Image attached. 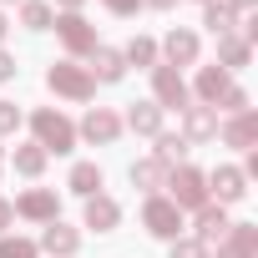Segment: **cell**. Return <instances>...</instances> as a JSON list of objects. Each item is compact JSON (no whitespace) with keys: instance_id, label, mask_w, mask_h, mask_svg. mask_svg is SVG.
<instances>
[{"instance_id":"1","label":"cell","mask_w":258,"mask_h":258,"mask_svg":"<svg viewBox=\"0 0 258 258\" xmlns=\"http://www.w3.org/2000/svg\"><path fill=\"white\" fill-rule=\"evenodd\" d=\"M31 126H36V142L46 147V157H51V152H71V147H76V126H71L56 106L31 111Z\"/></svg>"},{"instance_id":"2","label":"cell","mask_w":258,"mask_h":258,"mask_svg":"<svg viewBox=\"0 0 258 258\" xmlns=\"http://www.w3.org/2000/svg\"><path fill=\"white\" fill-rule=\"evenodd\" d=\"M46 86H51L56 96H66V101H91V96H96L91 71H86V66H76V61H56V66L46 71Z\"/></svg>"},{"instance_id":"3","label":"cell","mask_w":258,"mask_h":258,"mask_svg":"<svg viewBox=\"0 0 258 258\" xmlns=\"http://www.w3.org/2000/svg\"><path fill=\"white\" fill-rule=\"evenodd\" d=\"M162 187H172V198H167V203H177V208H192V213H198V208L208 203V177H203L198 167H187V162H182V167H172Z\"/></svg>"},{"instance_id":"4","label":"cell","mask_w":258,"mask_h":258,"mask_svg":"<svg viewBox=\"0 0 258 258\" xmlns=\"http://www.w3.org/2000/svg\"><path fill=\"white\" fill-rule=\"evenodd\" d=\"M142 228H147L152 238H167V243H172V238H182V208L152 192V198L142 203Z\"/></svg>"},{"instance_id":"5","label":"cell","mask_w":258,"mask_h":258,"mask_svg":"<svg viewBox=\"0 0 258 258\" xmlns=\"http://www.w3.org/2000/svg\"><path fill=\"white\" fill-rule=\"evenodd\" d=\"M51 31L61 36V46H66L71 56H86V51H96V26H91L86 16H71V11H66V16H56V21H51Z\"/></svg>"},{"instance_id":"6","label":"cell","mask_w":258,"mask_h":258,"mask_svg":"<svg viewBox=\"0 0 258 258\" xmlns=\"http://www.w3.org/2000/svg\"><path fill=\"white\" fill-rule=\"evenodd\" d=\"M152 101L167 111V106H187V81H182V71L177 66H152Z\"/></svg>"},{"instance_id":"7","label":"cell","mask_w":258,"mask_h":258,"mask_svg":"<svg viewBox=\"0 0 258 258\" xmlns=\"http://www.w3.org/2000/svg\"><path fill=\"white\" fill-rule=\"evenodd\" d=\"M76 137H86V142H96V147H111L116 137H121V116L111 111V106H91L86 116H81V132Z\"/></svg>"},{"instance_id":"8","label":"cell","mask_w":258,"mask_h":258,"mask_svg":"<svg viewBox=\"0 0 258 258\" xmlns=\"http://www.w3.org/2000/svg\"><path fill=\"white\" fill-rule=\"evenodd\" d=\"M16 213L31 218V223H56V218H61V198H56L51 187H31V192L16 198Z\"/></svg>"},{"instance_id":"9","label":"cell","mask_w":258,"mask_h":258,"mask_svg":"<svg viewBox=\"0 0 258 258\" xmlns=\"http://www.w3.org/2000/svg\"><path fill=\"white\" fill-rule=\"evenodd\" d=\"M182 137L187 142H213L218 137V106H182Z\"/></svg>"},{"instance_id":"10","label":"cell","mask_w":258,"mask_h":258,"mask_svg":"<svg viewBox=\"0 0 258 258\" xmlns=\"http://www.w3.org/2000/svg\"><path fill=\"white\" fill-rule=\"evenodd\" d=\"M218 258H258V228L253 223H233L218 243Z\"/></svg>"},{"instance_id":"11","label":"cell","mask_w":258,"mask_h":258,"mask_svg":"<svg viewBox=\"0 0 258 258\" xmlns=\"http://www.w3.org/2000/svg\"><path fill=\"white\" fill-rule=\"evenodd\" d=\"M223 142H228V147H238V152H248V147L258 142V111H253V106L223 121Z\"/></svg>"},{"instance_id":"12","label":"cell","mask_w":258,"mask_h":258,"mask_svg":"<svg viewBox=\"0 0 258 258\" xmlns=\"http://www.w3.org/2000/svg\"><path fill=\"white\" fill-rule=\"evenodd\" d=\"M121 126H132L137 137H157V132H162V106H157V101H132Z\"/></svg>"},{"instance_id":"13","label":"cell","mask_w":258,"mask_h":258,"mask_svg":"<svg viewBox=\"0 0 258 258\" xmlns=\"http://www.w3.org/2000/svg\"><path fill=\"white\" fill-rule=\"evenodd\" d=\"M208 192H218V203H238V198L248 192V172H243V167H218V172L208 177Z\"/></svg>"},{"instance_id":"14","label":"cell","mask_w":258,"mask_h":258,"mask_svg":"<svg viewBox=\"0 0 258 258\" xmlns=\"http://www.w3.org/2000/svg\"><path fill=\"white\" fill-rule=\"evenodd\" d=\"M233 223H228V213H223V203L213 208V203H203L198 208V243L203 248H213V243H223V233H228Z\"/></svg>"},{"instance_id":"15","label":"cell","mask_w":258,"mask_h":258,"mask_svg":"<svg viewBox=\"0 0 258 258\" xmlns=\"http://www.w3.org/2000/svg\"><path fill=\"white\" fill-rule=\"evenodd\" d=\"M198 36L192 31H167V41H162V56H167V66H192L198 61Z\"/></svg>"},{"instance_id":"16","label":"cell","mask_w":258,"mask_h":258,"mask_svg":"<svg viewBox=\"0 0 258 258\" xmlns=\"http://www.w3.org/2000/svg\"><path fill=\"white\" fill-rule=\"evenodd\" d=\"M116 223H121V208H116V198H106V192L86 198V228H96V233H111Z\"/></svg>"},{"instance_id":"17","label":"cell","mask_w":258,"mask_h":258,"mask_svg":"<svg viewBox=\"0 0 258 258\" xmlns=\"http://www.w3.org/2000/svg\"><path fill=\"white\" fill-rule=\"evenodd\" d=\"M41 248H46V253H56V258H71V253L81 248V233H76V228H66V223L56 218V223H46V233H41Z\"/></svg>"},{"instance_id":"18","label":"cell","mask_w":258,"mask_h":258,"mask_svg":"<svg viewBox=\"0 0 258 258\" xmlns=\"http://www.w3.org/2000/svg\"><path fill=\"white\" fill-rule=\"evenodd\" d=\"M86 71H91V81H121V76H126V61H121V51H111V46H96Z\"/></svg>"},{"instance_id":"19","label":"cell","mask_w":258,"mask_h":258,"mask_svg":"<svg viewBox=\"0 0 258 258\" xmlns=\"http://www.w3.org/2000/svg\"><path fill=\"white\" fill-rule=\"evenodd\" d=\"M248 56H253V46H248L238 31L218 36V66H223V71H238V66H248Z\"/></svg>"},{"instance_id":"20","label":"cell","mask_w":258,"mask_h":258,"mask_svg":"<svg viewBox=\"0 0 258 258\" xmlns=\"http://www.w3.org/2000/svg\"><path fill=\"white\" fill-rule=\"evenodd\" d=\"M126 177H132V187H142V192H157V187L167 182V167H162L157 157H142V162H132Z\"/></svg>"},{"instance_id":"21","label":"cell","mask_w":258,"mask_h":258,"mask_svg":"<svg viewBox=\"0 0 258 258\" xmlns=\"http://www.w3.org/2000/svg\"><path fill=\"white\" fill-rule=\"evenodd\" d=\"M228 86H233V81H228L223 66H203V71H198V96H203V106H218V96H223Z\"/></svg>"},{"instance_id":"22","label":"cell","mask_w":258,"mask_h":258,"mask_svg":"<svg viewBox=\"0 0 258 258\" xmlns=\"http://www.w3.org/2000/svg\"><path fill=\"white\" fill-rule=\"evenodd\" d=\"M66 187H71L76 198H96V192H101V167H96V162H76L71 177H66Z\"/></svg>"},{"instance_id":"23","label":"cell","mask_w":258,"mask_h":258,"mask_svg":"<svg viewBox=\"0 0 258 258\" xmlns=\"http://www.w3.org/2000/svg\"><path fill=\"white\" fill-rule=\"evenodd\" d=\"M167 172L172 167H182V157H187V137H177V132H157V152H152Z\"/></svg>"},{"instance_id":"24","label":"cell","mask_w":258,"mask_h":258,"mask_svg":"<svg viewBox=\"0 0 258 258\" xmlns=\"http://www.w3.org/2000/svg\"><path fill=\"white\" fill-rule=\"evenodd\" d=\"M11 162H16V172L41 177V172H46V147H41V142H26V147H16V157H11Z\"/></svg>"},{"instance_id":"25","label":"cell","mask_w":258,"mask_h":258,"mask_svg":"<svg viewBox=\"0 0 258 258\" xmlns=\"http://www.w3.org/2000/svg\"><path fill=\"white\" fill-rule=\"evenodd\" d=\"M51 21H56V11L46 6V0H26L21 6V26L26 31H51Z\"/></svg>"},{"instance_id":"26","label":"cell","mask_w":258,"mask_h":258,"mask_svg":"<svg viewBox=\"0 0 258 258\" xmlns=\"http://www.w3.org/2000/svg\"><path fill=\"white\" fill-rule=\"evenodd\" d=\"M126 66H157V41L152 36H132V46L121 51Z\"/></svg>"},{"instance_id":"27","label":"cell","mask_w":258,"mask_h":258,"mask_svg":"<svg viewBox=\"0 0 258 258\" xmlns=\"http://www.w3.org/2000/svg\"><path fill=\"white\" fill-rule=\"evenodd\" d=\"M203 26H208L213 36H228V31H233L238 21H233V11L223 6V0H208V6H203Z\"/></svg>"},{"instance_id":"28","label":"cell","mask_w":258,"mask_h":258,"mask_svg":"<svg viewBox=\"0 0 258 258\" xmlns=\"http://www.w3.org/2000/svg\"><path fill=\"white\" fill-rule=\"evenodd\" d=\"M41 248L31 238H11V233H0V258H36Z\"/></svg>"},{"instance_id":"29","label":"cell","mask_w":258,"mask_h":258,"mask_svg":"<svg viewBox=\"0 0 258 258\" xmlns=\"http://www.w3.org/2000/svg\"><path fill=\"white\" fill-rule=\"evenodd\" d=\"M218 106H223V111H233V116H238V111H248V91H243V86H228V91H223V96H218Z\"/></svg>"},{"instance_id":"30","label":"cell","mask_w":258,"mask_h":258,"mask_svg":"<svg viewBox=\"0 0 258 258\" xmlns=\"http://www.w3.org/2000/svg\"><path fill=\"white\" fill-rule=\"evenodd\" d=\"M172 258H208V248L198 238H172Z\"/></svg>"},{"instance_id":"31","label":"cell","mask_w":258,"mask_h":258,"mask_svg":"<svg viewBox=\"0 0 258 258\" xmlns=\"http://www.w3.org/2000/svg\"><path fill=\"white\" fill-rule=\"evenodd\" d=\"M16 126H21V106H16V101H0V137L16 132Z\"/></svg>"},{"instance_id":"32","label":"cell","mask_w":258,"mask_h":258,"mask_svg":"<svg viewBox=\"0 0 258 258\" xmlns=\"http://www.w3.org/2000/svg\"><path fill=\"white\" fill-rule=\"evenodd\" d=\"M101 6H106L111 16H137V11H142V0H101Z\"/></svg>"},{"instance_id":"33","label":"cell","mask_w":258,"mask_h":258,"mask_svg":"<svg viewBox=\"0 0 258 258\" xmlns=\"http://www.w3.org/2000/svg\"><path fill=\"white\" fill-rule=\"evenodd\" d=\"M16 71H21V66H16V56H11V51H0V81H11Z\"/></svg>"},{"instance_id":"34","label":"cell","mask_w":258,"mask_h":258,"mask_svg":"<svg viewBox=\"0 0 258 258\" xmlns=\"http://www.w3.org/2000/svg\"><path fill=\"white\" fill-rule=\"evenodd\" d=\"M11 223H16V208H11V203H0V233H6Z\"/></svg>"},{"instance_id":"35","label":"cell","mask_w":258,"mask_h":258,"mask_svg":"<svg viewBox=\"0 0 258 258\" xmlns=\"http://www.w3.org/2000/svg\"><path fill=\"white\" fill-rule=\"evenodd\" d=\"M223 6H228V11L238 16V11H253V6H258V0H223Z\"/></svg>"},{"instance_id":"36","label":"cell","mask_w":258,"mask_h":258,"mask_svg":"<svg viewBox=\"0 0 258 258\" xmlns=\"http://www.w3.org/2000/svg\"><path fill=\"white\" fill-rule=\"evenodd\" d=\"M142 6H152V11H172L177 0H142Z\"/></svg>"},{"instance_id":"37","label":"cell","mask_w":258,"mask_h":258,"mask_svg":"<svg viewBox=\"0 0 258 258\" xmlns=\"http://www.w3.org/2000/svg\"><path fill=\"white\" fill-rule=\"evenodd\" d=\"M56 6H61V11H71V16H76V11H81V6H86V0H56Z\"/></svg>"},{"instance_id":"38","label":"cell","mask_w":258,"mask_h":258,"mask_svg":"<svg viewBox=\"0 0 258 258\" xmlns=\"http://www.w3.org/2000/svg\"><path fill=\"white\" fill-rule=\"evenodd\" d=\"M6 31H11V21H6V16H0V41H6Z\"/></svg>"},{"instance_id":"39","label":"cell","mask_w":258,"mask_h":258,"mask_svg":"<svg viewBox=\"0 0 258 258\" xmlns=\"http://www.w3.org/2000/svg\"><path fill=\"white\" fill-rule=\"evenodd\" d=\"M0 167H6V152H0Z\"/></svg>"},{"instance_id":"40","label":"cell","mask_w":258,"mask_h":258,"mask_svg":"<svg viewBox=\"0 0 258 258\" xmlns=\"http://www.w3.org/2000/svg\"><path fill=\"white\" fill-rule=\"evenodd\" d=\"M198 6H208V0H198Z\"/></svg>"}]
</instances>
